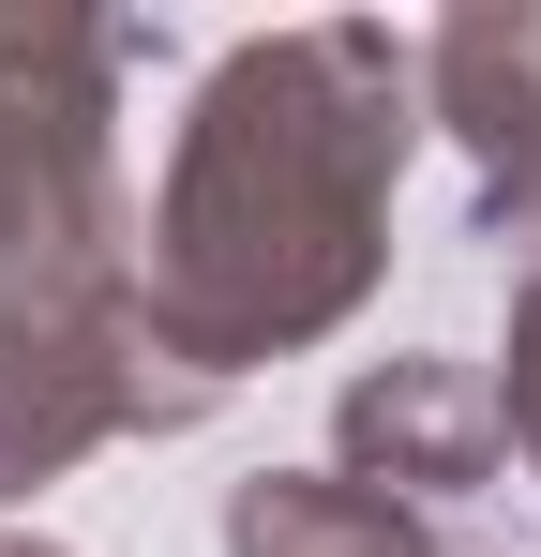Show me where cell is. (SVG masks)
I'll return each mask as SVG.
<instances>
[{"instance_id":"obj_1","label":"cell","mask_w":541,"mask_h":557,"mask_svg":"<svg viewBox=\"0 0 541 557\" xmlns=\"http://www.w3.org/2000/svg\"><path fill=\"white\" fill-rule=\"evenodd\" d=\"M422 151V46L376 15L241 30L166 136L136 211V317L196 392L331 347L391 272V196Z\"/></svg>"},{"instance_id":"obj_2","label":"cell","mask_w":541,"mask_h":557,"mask_svg":"<svg viewBox=\"0 0 541 557\" xmlns=\"http://www.w3.org/2000/svg\"><path fill=\"white\" fill-rule=\"evenodd\" d=\"M136 15H0V286L30 272H136L121 196V76Z\"/></svg>"},{"instance_id":"obj_3","label":"cell","mask_w":541,"mask_h":557,"mask_svg":"<svg viewBox=\"0 0 541 557\" xmlns=\"http://www.w3.org/2000/svg\"><path fill=\"white\" fill-rule=\"evenodd\" d=\"M211 407L226 392H196L151 347L136 272H30V286H0V497L90 467L105 437H180Z\"/></svg>"},{"instance_id":"obj_4","label":"cell","mask_w":541,"mask_h":557,"mask_svg":"<svg viewBox=\"0 0 541 557\" xmlns=\"http://www.w3.org/2000/svg\"><path fill=\"white\" fill-rule=\"evenodd\" d=\"M422 121L481 166V242L541 272V0H466L422 30Z\"/></svg>"},{"instance_id":"obj_5","label":"cell","mask_w":541,"mask_h":557,"mask_svg":"<svg viewBox=\"0 0 541 557\" xmlns=\"http://www.w3.org/2000/svg\"><path fill=\"white\" fill-rule=\"evenodd\" d=\"M496 467H512V437H496V376H466V362H376V376H347V407H331V482L391 497V512L481 497Z\"/></svg>"},{"instance_id":"obj_6","label":"cell","mask_w":541,"mask_h":557,"mask_svg":"<svg viewBox=\"0 0 541 557\" xmlns=\"http://www.w3.org/2000/svg\"><path fill=\"white\" fill-rule=\"evenodd\" d=\"M226 557H451V543L422 512L331 482V467H256V482L226 497Z\"/></svg>"},{"instance_id":"obj_7","label":"cell","mask_w":541,"mask_h":557,"mask_svg":"<svg viewBox=\"0 0 541 557\" xmlns=\"http://www.w3.org/2000/svg\"><path fill=\"white\" fill-rule=\"evenodd\" d=\"M496 437L541 467V272L512 286V347H496Z\"/></svg>"},{"instance_id":"obj_8","label":"cell","mask_w":541,"mask_h":557,"mask_svg":"<svg viewBox=\"0 0 541 557\" xmlns=\"http://www.w3.org/2000/svg\"><path fill=\"white\" fill-rule=\"evenodd\" d=\"M0 557H61V543H30V528H0Z\"/></svg>"}]
</instances>
